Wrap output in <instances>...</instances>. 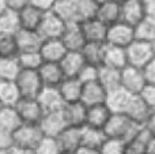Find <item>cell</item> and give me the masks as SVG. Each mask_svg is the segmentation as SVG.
Instances as JSON below:
<instances>
[{
    "mask_svg": "<svg viewBox=\"0 0 155 154\" xmlns=\"http://www.w3.org/2000/svg\"><path fill=\"white\" fill-rule=\"evenodd\" d=\"M143 126L135 123L124 113H112L104 128V132L107 138L121 139L124 142H129L139 134Z\"/></svg>",
    "mask_w": 155,
    "mask_h": 154,
    "instance_id": "6da1fadb",
    "label": "cell"
},
{
    "mask_svg": "<svg viewBox=\"0 0 155 154\" xmlns=\"http://www.w3.org/2000/svg\"><path fill=\"white\" fill-rule=\"evenodd\" d=\"M128 65L143 68L155 56V45L153 42L135 40L125 48Z\"/></svg>",
    "mask_w": 155,
    "mask_h": 154,
    "instance_id": "7a4b0ae2",
    "label": "cell"
},
{
    "mask_svg": "<svg viewBox=\"0 0 155 154\" xmlns=\"http://www.w3.org/2000/svg\"><path fill=\"white\" fill-rule=\"evenodd\" d=\"M15 83L22 98H37L44 89L38 71L33 70H21L15 78Z\"/></svg>",
    "mask_w": 155,
    "mask_h": 154,
    "instance_id": "3957f363",
    "label": "cell"
},
{
    "mask_svg": "<svg viewBox=\"0 0 155 154\" xmlns=\"http://www.w3.org/2000/svg\"><path fill=\"white\" fill-rule=\"evenodd\" d=\"M12 138H14V146L34 152L37 145L44 138V134L38 124H25L23 123L12 134Z\"/></svg>",
    "mask_w": 155,
    "mask_h": 154,
    "instance_id": "277c9868",
    "label": "cell"
},
{
    "mask_svg": "<svg viewBox=\"0 0 155 154\" xmlns=\"http://www.w3.org/2000/svg\"><path fill=\"white\" fill-rule=\"evenodd\" d=\"M135 40H136V37H135V27L131 26V25L125 23L123 21H118L116 23L107 26L106 44L127 48Z\"/></svg>",
    "mask_w": 155,
    "mask_h": 154,
    "instance_id": "5b68a950",
    "label": "cell"
},
{
    "mask_svg": "<svg viewBox=\"0 0 155 154\" xmlns=\"http://www.w3.org/2000/svg\"><path fill=\"white\" fill-rule=\"evenodd\" d=\"M65 27L67 23L54 11H49L44 14L37 32L44 40H53V38H61Z\"/></svg>",
    "mask_w": 155,
    "mask_h": 154,
    "instance_id": "8992f818",
    "label": "cell"
},
{
    "mask_svg": "<svg viewBox=\"0 0 155 154\" xmlns=\"http://www.w3.org/2000/svg\"><path fill=\"white\" fill-rule=\"evenodd\" d=\"M147 85L143 70L134 65H125L121 70V87L131 94L139 95Z\"/></svg>",
    "mask_w": 155,
    "mask_h": 154,
    "instance_id": "52a82bcc",
    "label": "cell"
},
{
    "mask_svg": "<svg viewBox=\"0 0 155 154\" xmlns=\"http://www.w3.org/2000/svg\"><path fill=\"white\" fill-rule=\"evenodd\" d=\"M15 108L25 124H38L44 116V111L37 98H21Z\"/></svg>",
    "mask_w": 155,
    "mask_h": 154,
    "instance_id": "ba28073f",
    "label": "cell"
},
{
    "mask_svg": "<svg viewBox=\"0 0 155 154\" xmlns=\"http://www.w3.org/2000/svg\"><path fill=\"white\" fill-rule=\"evenodd\" d=\"M147 16V8L143 0H128L121 4V21L131 26H137Z\"/></svg>",
    "mask_w": 155,
    "mask_h": 154,
    "instance_id": "9c48e42d",
    "label": "cell"
},
{
    "mask_svg": "<svg viewBox=\"0 0 155 154\" xmlns=\"http://www.w3.org/2000/svg\"><path fill=\"white\" fill-rule=\"evenodd\" d=\"M61 113L65 120L67 127H76V128L84 127L86 115H87V106H86L82 101L65 104L64 108L61 109Z\"/></svg>",
    "mask_w": 155,
    "mask_h": 154,
    "instance_id": "30bf717a",
    "label": "cell"
},
{
    "mask_svg": "<svg viewBox=\"0 0 155 154\" xmlns=\"http://www.w3.org/2000/svg\"><path fill=\"white\" fill-rule=\"evenodd\" d=\"M56 141L61 153L74 154L82 146V128L76 127H65L59 135L56 136Z\"/></svg>",
    "mask_w": 155,
    "mask_h": 154,
    "instance_id": "8fae6325",
    "label": "cell"
},
{
    "mask_svg": "<svg viewBox=\"0 0 155 154\" xmlns=\"http://www.w3.org/2000/svg\"><path fill=\"white\" fill-rule=\"evenodd\" d=\"M135 94H131L129 92L124 90L123 87H118L116 90L107 93L106 97V106L110 109L112 113H127Z\"/></svg>",
    "mask_w": 155,
    "mask_h": 154,
    "instance_id": "7c38bea8",
    "label": "cell"
},
{
    "mask_svg": "<svg viewBox=\"0 0 155 154\" xmlns=\"http://www.w3.org/2000/svg\"><path fill=\"white\" fill-rule=\"evenodd\" d=\"M44 113H51V112H60L64 108L65 102L61 98L57 87H44L37 97Z\"/></svg>",
    "mask_w": 155,
    "mask_h": 154,
    "instance_id": "4fadbf2b",
    "label": "cell"
},
{
    "mask_svg": "<svg viewBox=\"0 0 155 154\" xmlns=\"http://www.w3.org/2000/svg\"><path fill=\"white\" fill-rule=\"evenodd\" d=\"M38 75L44 87H59L65 78L60 63H42L38 68Z\"/></svg>",
    "mask_w": 155,
    "mask_h": 154,
    "instance_id": "5bb4252c",
    "label": "cell"
},
{
    "mask_svg": "<svg viewBox=\"0 0 155 154\" xmlns=\"http://www.w3.org/2000/svg\"><path fill=\"white\" fill-rule=\"evenodd\" d=\"M67 48L64 46L61 38H53V40H44L40 48V55L44 63H60L61 59L67 53Z\"/></svg>",
    "mask_w": 155,
    "mask_h": 154,
    "instance_id": "9a60e30c",
    "label": "cell"
},
{
    "mask_svg": "<svg viewBox=\"0 0 155 154\" xmlns=\"http://www.w3.org/2000/svg\"><path fill=\"white\" fill-rule=\"evenodd\" d=\"M80 29L86 38V42H95V44H105L106 42V33L107 26L99 22L97 18L88 19L86 22H82Z\"/></svg>",
    "mask_w": 155,
    "mask_h": 154,
    "instance_id": "2e32d148",
    "label": "cell"
},
{
    "mask_svg": "<svg viewBox=\"0 0 155 154\" xmlns=\"http://www.w3.org/2000/svg\"><path fill=\"white\" fill-rule=\"evenodd\" d=\"M38 126H40L44 136H51V138H56V136L67 127L61 111L44 113L42 119L38 123Z\"/></svg>",
    "mask_w": 155,
    "mask_h": 154,
    "instance_id": "e0dca14e",
    "label": "cell"
},
{
    "mask_svg": "<svg viewBox=\"0 0 155 154\" xmlns=\"http://www.w3.org/2000/svg\"><path fill=\"white\" fill-rule=\"evenodd\" d=\"M106 97H107V90L105 89L98 81L83 85L80 101H82L87 108L88 106H95V105L105 104L106 102Z\"/></svg>",
    "mask_w": 155,
    "mask_h": 154,
    "instance_id": "ac0fdd59",
    "label": "cell"
},
{
    "mask_svg": "<svg viewBox=\"0 0 155 154\" xmlns=\"http://www.w3.org/2000/svg\"><path fill=\"white\" fill-rule=\"evenodd\" d=\"M61 41L68 52H80L86 45V38L82 33L79 23L67 25L64 33L61 35Z\"/></svg>",
    "mask_w": 155,
    "mask_h": 154,
    "instance_id": "d6986e66",
    "label": "cell"
},
{
    "mask_svg": "<svg viewBox=\"0 0 155 154\" xmlns=\"http://www.w3.org/2000/svg\"><path fill=\"white\" fill-rule=\"evenodd\" d=\"M101 65H107V67L123 70L125 65H128V63H127L125 48L110 45V44L105 42L104 53H102V64Z\"/></svg>",
    "mask_w": 155,
    "mask_h": 154,
    "instance_id": "ffe728a7",
    "label": "cell"
},
{
    "mask_svg": "<svg viewBox=\"0 0 155 154\" xmlns=\"http://www.w3.org/2000/svg\"><path fill=\"white\" fill-rule=\"evenodd\" d=\"M57 90H59L60 95H61L65 104L78 102V101H80V97H82L83 83L76 76H65L64 81L59 85Z\"/></svg>",
    "mask_w": 155,
    "mask_h": 154,
    "instance_id": "44dd1931",
    "label": "cell"
},
{
    "mask_svg": "<svg viewBox=\"0 0 155 154\" xmlns=\"http://www.w3.org/2000/svg\"><path fill=\"white\" fill-rule=\"evenodd\" d=\"M95 18L106 26L121 21V4L116 3L114 0H106L99 3Z\"/></svg>",
    "mask_w": 155,
    "mask_h": 154,
    "instance_id": "7402d4cb",
    "label": "cell"
},
{
    "mask_svg": "<svg viewBox=\"0 0 155 154\" xmlns=\"http://www.w3.org/2000/svg\"><path fill=\"white\" fill-rule=\"evenodd\" d=\"M16 45L19 52H38L44 42V38L37 30H23L22 29L15 35Z\"/></svg>",
    "mask_w": 155,
    "mask_h": 154,
    "instance_id": "603a6c76",
    "label": "cell"
},
{
    "mask_svg": "<svg viewBox=\"0 0 155 154\" xmlns=\"http://www.w3.org/2000/svg\"><path fill=\"white\" fill-rule=\"evenodd\" d=\"M110 116H112V112H110V109L106 106V104L88 106L84 126L93 127V128H98V130H104L107 120L110 119Z\"/></svg>",
    "mask_w": 155,
    "mask_h": 154,
    "instance_id": "cb8c5ba5",
    "label": "cell"
},
{
    "mask_svg": "<svg viewBox=\"0 0 155 154\" xmlns=\"http://www.w3.org/2000/svg\"><path fill=\"white\" fill-rule=\"evenodd\" d=\"M153 112L154 111L140 98V95H135L125 115L129 117V119L134 120L135 123H137V124L144 127V124L147 123L148 117L151 116Z\"/></svg>",
    "mask_w": 155,
    "mask_h": 154,
    "instance_id": "d4e9b609",
    "label": "cell"
},
{
    "mask_svg": "<svg viewBox=\"0 0 155 154\" xmlns=\"http://www.w3.org/2000/svg\"><path fill=\"white\" fill-rule=\"evenodd\" d=\"M22 124L15 106H0V130L14 134Z\"/></svg>",
    "mask_w": 155,
    "mask_h": 154,
    "instance_id": "484cf974",
    "label": "cell"
},
{
    "mask_svg": "<svg viewBox=\"0 0 155 154\" xmlns=\"http://www.w3.org/2000/svg\"><path fill=\"white\" fill-rule=\"evenodd\" d=\"M98 82L107 90V93L121 87V70L107 65H99Z\"/></svg>",
    "mask_w": 155,
    "mask_h": 154,
    "instance_id": "4316f807",
    "label": "cell"
},
{
    "mask_svg": "<svg viewBox=\"0 0 155 154\" xmlns=\"http://www.w3.org/2000/svg\"><path fill=\"white\" fill-rule=\"evenodd\" d=\"M53 11L67 25L79 23V15H78V0H57Z\"/></svg>",
    "mask_w": 155,
    "mask_h": 154,
    "instance_id": "83f0119b",
    "label": "cell"
},
{
    "mask_svg": "<svg viewBox=\"0 0 155 154\" xmlns=\"http://www.w3.org/2000/svg\"><path fill=\"white\" fill-rule=\"evenodd\" d=\"M22 30L19 14L12 10H5L0 15V35H16Z\"/></svg>",
    "mask_w": 155,
    "mask_h": 154,
    "instance_id": "f1b7e54d",
    "label": "cell"
},
{
    "mask_svg": "<svg viewBox=\"0 0 155 154\" xmlns=\"http://www.w3.org/2000/svg\"><path fill=\"white\" fill-rule=\"evenodd\" d=\"M84 64L86 60L82 52H67L60 62V65H61L65 76H78L79 71L82 70Z\"/></svg>",
    "mask_w": 155,
    "mask_h": 154,
    "instance_id": "f546056e",
    "label": "cell"
},
{
    "mask_svg": "<svg viewBox=\"0 0 155 154\" xmlns=\"http://www.w3.org/2000/svg\"><path fill=\"white\" fill-rule=\"evenodd\" d=\"M19 21H21V27L23 30H38L40 23L42 21V16L45 12L34 8L33 5H27L23 10L19 11Z\"/></svg>",
    "mask_w": 155,
    "mask_h": 154,
    "instance_id": "4dcf8cb0",
    "label": "cell"
},
{
    "mask_svg": "<svg viewBox=\"0 0 155 154\" xmlns=\"http://www.w3.org/2000/svg\"><path fill=\"white\" fill-rule=\"evenodd\" d=\"M22 98L15 81H0V105L15 106Z\"/></svg>",
    "mask_w": 155,
    "mask_h": 154,
    "instance_id": "1f68e13d",
    "label": "cell"
},
{
    "mask_svg": "<svg viewBox=\"0 0 155 154\" xmlns=\"http://www.w3.org/2000/svg\"><path fill=\"white\" fill-rule=\"evenodd\" d=\"M105 139H106V135H105L104 130L87 127V126L82 127V146L99 150Z\"/></svg>",
    "mask_w": 155,
    "mask_h": 154,
    "instance_id": "d6a6232c",
    "label": "cell"
},
{
    "mask_svg": "<svg viewBox=\"0 0 155 154\" xmlns=\"http://www.w3.org/2000/svg\"><path fill=\"white\" fill-rule=\"evenodd\" d=\"M151 136L153 135L143 127L134 139L127 142L125 154H146L147 153V146H148V142H150Z\"/></svg>",
    "mask_w": 155,
    "mask_h": 154,
    "instance_id": "836d02e7",
    "label": "cell"
},
{
    "mask_svg": "<svg viewBox=\"0 0 155 154\" xmlns=\"http://www.w3.org/2000/svg\"><path fill=\"white\" fill-rule=\"evenodd\" d=\"M19 71L16 57H0V81H15Z\"/></svg>",
    "mask_w": 155,
    "mask_h": 154,
    "instance_id": "e575fe53",
    "label": "cell"
},
{
    "mask_svg": "<svg viewBox=\"0 0 155 154\" xmlns=\"http://www.w3.org/2000/svg\"><path fill=\"white\" fill-rule=\"evenodd\" d=\"M135 37L136 40L146 42H155V21L146 16L137 26H135Z\"/></svg>",
    "mask_w": 155,
    "mask_h": 154,
    "instance_id": "d590c367",
    "label": "cell"
},
{
    "mask_svg": "<svg viewBox=\"0 0 155 154\" xmlns=\"http://www.w3.org/2000/svg\"><path fill=\"white\" fill-rule=\"evenodd\" d=\"M104 45L105 44H95V42H87L82 52L83 57H84L87 64L93 65H101L102 64V53H104Z\"/></svg>",
    "mask_w": 155,
    "mask_h": 154,
    "instance_id": "8d00e7d4",
    "label": "cell"
},
{
    "mask_svg": "<svg viewBox=\"0 0 155 154\" xmlns=\"http://www.w3.org/2000/svg\"><path fill=\"white\" fill-rule=\"evenodd\" d=\"M18 63L21 70H33V71H38V68L41 67V64L44 63L42 57L38 52H19L18 56Z\"/></svg>",
    "mask_w": 155,
    "mask_h": 154,
    "instance_id": "74e56055",
    "label": "cell"
},
{
    "mask_svg": "<svg viewBox=\"0 0 155 154\" xmlns=\"http://www.w3.org/2000/svg\"><path fill=\"white\" fill-rule=\"evenodd\" d=\"M18 53L15 35H0V57H16Z\"/></svg>",
    "mask_w": 155,
    "mask_h": 154,
    "instance_id": "f35d334b",
    "label": "cell"
},
{
    "mask_svg": "<svg viewBox=\"0 0 155 154\" xmlns=\"http://www.w3.org/2000/svg\"><path fill=\"white\" fill-rule=\"evenodd\" d=\"M127 150V142L121 139L107 138L99 147V154H125Z\"/></svg>",
    "mask_w": 155,
    "mask_h": 154,
    "instance_id": "ab89813d",
    "label": "cell"
},
{
    "mask_svg": "<svg viewBox=\"0 0 155 154\" xmlns=\"http://www.w3.org/2000/svg\"><path fill=\"white\" fill-rule=\"evenodd\" d=\"M61 150L59 147L56 138H51V136H44L41 142L37 145L34 149V154H60Z\"/></svg>",
    "mask_w": 155,
    "mask_h": 154,
    "instance_id": "60d3db41",
    "label": "cell"
},
{
    "mask_svg": "<svg viewBox=\"0 0 155 154\" xmlns=\"http://www.w3.org/2000/svg\"><path fill=\"white\" fill-rule=\"evenodd\" d=\"M98 71H99L98 65H93V64H87V63H86L82 70L79 71L76 78L79 79L83 85L91 83V82H97L98 81Z\"/></svg>",
    "mask_w": 155,
    "mask_h": 154,
    "instance_id": "b9f144b4",
    "label": "cell"
},
{
    "mask_svg": "<svg viewBox=\"0 0 155 154\" xmlns=\"http://www.w3.org/2000/svg\"><path fill=\"white\" fill-rule=\"evenodd\" d=\"M139 95L153 111H155V85H146Z\"/></svg>",
    "mask_w": 155,
    "mask_h": 154,
    "instance_id": "7bdbcfd3",
    "label": "cell"
},
{
    "mask_svg": "<svg viewBox=\"0 0 155 154\" xmlns=\"http://www.w3.org/2000/svg\"><path fill=\"white\" fill-rule=\"evenodd\" d=\"M14 147L12 134L0 130V152H10Z\"/></svg>",
    "mask_w": 155,
    "mask_h": 154,
    "instance_id": "ee69618b",
    "label": "cell"
},
{
    "mask_svg": "<svg viewBox=\"0 0 155 154\" xmlns=\"http://www.w3.org/2000/svg\"><path fill=\"white\" fill-rule=\"evenodd\" d=\"M56 2L57 0H30V5L42 12H49V11H53Z\"/></svg>",
    "mask_w": 155,
    "mask_h": 154,
    "instance_id": "f6af8a7d",
    "label": "cell"
},
{
    "mask_svg": "<svg viewBox=\"0 0 155 154\" xmlns=\"http://www.w3.org/2000/svg\"><path fill=\"white\" fill-rule=\"evenodd\" d=\"M147 85H155V56L142 68Z\"/></svg>",
    "mask_w": 155,
    "mask_h": 154,
    "instance_id": "bcb514c9",
    "label": "cell"
},
{
    "mask_svg": "<svg viewBox=\"0 0 155 154\" xmlns=\"http://www.w3.org/2000/svg\"><path fill=\"white\" fill-rule=\"evenodd\" d=\"M4 2L8 10L16 11V12H19L21 10H23L25 7L30 4V0H4Z\"/></svg>",
    "mask_w": 155,
    "mask_h": 154,
    "instance_id": "7dc6e473",
    "label": "cell"
},
{
    "mask_svg": "<svg viewBox=\"0 0 155 154\" xmlns=\"http://www.w3.org/2000/svg\"><path fill=\"white\" fill-rule=\"evenodd\" d=\"M144 128L151 134L153 136H155V111L151 113V116L148 117L147 123L144 124Z\"/></svg>",
    "mask_w": 155,
    "mask_h": 154,
    "instance_id": "c3c4849f",
    "label": "cell"
},
{
    "mask_svg": "<svg viewBox=\"0 0 155 154\" xmlns=\"http://www.w3.org/2000/svg\"><path fill=\"white\" fill-rule=\"evenodd\" d=\"M146 8H147V16L155 21V0L146 3Z\"/></svg>",
    "mask_w": 155,
    "mask_h": 154,
    "instance_id": "681fc988",
    "label": "cell"
},
{
    "mask_svg": "<svg viewBox=\"0 0 155 154\" xmlns=\"http://www.w3.org/2000/svg\"><path fill=\"white\" fill-rule=\"evenodd\" d=\"M74 154H99V150L98 149H91V147L80 146Z\"/></svg>",
    "mask_w": 155,
    "mask_h": 154,
    "instance_id": "f907efd6",
    "label": "cell"
},
{
    "mask_svg": "<svg viewBox=\"0 0 155 154\" xmlns=\"http://www.w3.org/2000/svg\"><path fill=\"white\" fill-rule=\"evenodd\" d=\"M8 154H34L33 150H26V149H21V147L14 146L12 149L8 152Z\"/></svg>",
    "mask_w": 155,
    "mask_h": 154,
    "instance_id": "816d5d0a",
    "label": "cell"
},
{
    "mask_svg": "<svg viewBox=\"0 0 155 154\" xmlns=\"http://www.w3.org/2000/svg\"><path fill=\"white\" fill-rule=\"evenodd\" d=\"M146 154H155V136H151L147 146V153Z\"/></svg>",
    "mask_w": 155,
    "mask_h": 154,
    "instance_id": "f5cc1de1",
    "label": "cell"
},
{
    "mask_svg": "<svg viewBox=\"0 0 155 154\" xmlns=\"http://www.w3.org/2000/svg\"><path fill=\"white\" fill-rule=\"evenodd\" d=\"M5 10H8L7 5H5V2H4V0H0V15H2Z\"/></svg>",
    "mask_w": 155,
    "mask_h": 154,
    "instance_id": "db71d44e",
    "label": "cell"
},
{
    "mask_svg": "<svg viewBox=\"0 0 155 154\" xmlns=\"http://www.w3.org/2000/svg\"><path fill=\"white\" fill-rule=\"evenodd\" d=\"M116 3H118V4H123V3H125V2H128V0H114Z\"/></svg>",
    "mask_w": 155,
    "mask_h": 154,
    "instance_id": "11a10c76",
    "label": "cell"
},
{
    "mask_svg": "<svg viewBox=\"0 0 155 154\" xmlns=\"http://www.w3.org/2000/svg\"><path fill=\"white\" fill-rule=\"evenodd\" d=\"M95 2H97V3H98V4H99V3H102V2H106V0H95Z\"/></svg>",
    "mask_w": 155,
    "mask_h": 154,
    "instance_id": "9f6ffc18",
    "label": "cell"
},
{
    "mask_svg": "<svg viewBox=\"0 0 155 154\" xmlns=\"http://www.w3.org/2000/svg\"><path fill=\"white\" fill-rule=\"evenodd\" d=\"M0 154H8V152H0Z\"/></svg>",
    "mask_w": 155,
    "mask_h": 154,
    "instance_id": "6f0895ef",
    "label": "cell"
},
{
    "mask_svg": "<svg viewBox=\"0 0 155 154\" xmlns=\"http://www.w3.org/2000/svg\"><path fill=\"white\" fill-rule=\"evenodd\" d=\"M144 3H148V2H153V0H143Z\"/></svg>",
    "mask_w": 155,
    "mask_h": 154,
    "instance_id": "680465c9",
    "label": "cell"
},
{
    "mask_svg": "<svg viewBox=\"0 0 155 154\" xmlns=\"http://www.w3.org/2000/svg\"><path fill=\"white\" fill-rule=\"evenodd\" d=\"M60 154H71V153H60Z\"/></svg>",
    "mask_w": 155,
    "mask_h": 154,
    "instance_id": "91938a15",
    "label": "cell"
},
{
    "mask_svg": "<svg viewBox=\"0 0 155 154\" xmlns=\"http://www.w3.org/2000/svg\"><path fill=\"white\" fill-rule=\"evenodd\" d=\"M154 45H155V42H154Z\"/></svg>",
    "mask_w": 155,
    "mask_h": 154,
    "instance_id": "94428289",
    "label": "cell"
},
{
    "mask_svg": "<svg viewBox=\"0 0 155 154\" xmlns=\"http://www.w3.org/2000/svg\"><path fill=\"white\" fill-rule=\"evenodd\" d=\"M0 106H2V105H0Z\"/></svg>",
    "mask_w": 155,
    "mask_h": 154,
    "instance_id": "6125c7cd",
    "label": "cell"
}]
</instances>
